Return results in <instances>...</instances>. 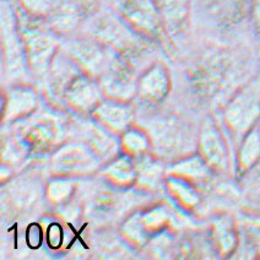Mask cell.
<instances>
[{"instance_id": "1", "label": "cell", "mask_w": 260, "mask_h": 260, "mask_svg": "<svg viewBox=\"0 0 260 260\" xmlns=\"http://www.w3.org/2000/svg\"><path fill=\"white\" fill-rule=\"evenodd\" d=\"M14 138L31 153L53 152L67 140L69 120L61 112L38 108L31 116L13 124Z\"/></svg>"}, {"instance_id": "2", "label": "cell", "mask_w": 260, "mask_h": 260, "mask_svg": "<svg viewBox=\"0 0 260 260\" xmlns=\"http://www.w3.org/2000/svg\"><path fill=\"white\" fill-rule=\"evenodd\" d=\"M25 14V19L19 17V23L26 63L34 75L43 76L60 49L58 34L43 19Z\"/></svg>"}, {"instance_id": "3", "label": "cell", "mask_w": 260, "mask_h": 260, "mask_svg": "<svg viewBox=\"0 0 260 260\" xmlns=\"http://www.w3.org/2000/svg\"><path fill=\"white\" fill-rule=\"evenodd\" d=\"M223 123L236 143L260 123V75L250 80L223 109Z\"/></svg>"}, {"instance_id": "4", "label": "cell", "mask_w": 260, "mask_h": 260, "mask_svg": "<svg viewBox=\"0 0 260 260\" xmlns=\"http://www.w3.org/2000/svg\"><path fill=\"white\" fill-rule=\"evenodd\" d=\"M102 161L86 143L72 139L65 140L51 153L49 172L51 176L82 178L99 173Z\"/></svg>"}, {"instance_id": "5", "label": "cell", "mask_w": 260, "mask_h": 260, "mask_svg": "<svg viewBox=\"0 0 260 260\" xmlns=\"http://www.w3.org/2000/svg\"><path fill=\"white\" fill-rule=\"evenodd\" d=\"M120 19L139 36L156 40L165 29L156 0H118Z\"/></svg>"}, {"instance_id": "6", "label": "cell", "mask_w": 260, "mask_h": 260, "mask_svg": "<svg viewBox=\"0 0 260 260\" xmlns=\"http://www.w3.org/2000/svg\"><path fill=\"white\" fill-rule=\"evenodd\" d=\"M2 42L4 65L9 75L21 78L28 68L23 51L19 16L7 0H3L2 5Z\"/></svg>"}, {"instance_id": "7", "label": "cell", "mask_w": 260, "mask_h": 260, "mask_svg": "<svg viewBox=\"0 0 260 260\" xmlns=\"http://www.w3.org/2000/svg\"><path fill=\"white\" fill-rule=\"evenodd\" d=\"M170 220V212L164 206L138 211L123 223V237L132 246L140 248L166 231Z\"/></svg>"}, {"instance_id": "8", "label": "cell", "mask_w": 260, "mask_h": 260, "mask_svg": "<svg viewBox=\"0 0 260 260\" xmlns=\"http://www.w3.org/2000/svg\"><path fill=\"white\" fill-rule=\"evenodd\" d=\"M197 152L214 173H227L231 166L229 146L218 125L212 120L204 123L198 135Z\"/></svg>"}, {"instance_id": "9", "label": "cell", "mask_w": 260, "mask_h": 260, "mask_svg": "<svg viewBox=\"0 0 260 260\" xmlns=\"http://www.w3.org/2000/svg\"><path fill=\"white\" fill-rule=\"evenodd\" d=\"M99 80L106 99L130 102L138 94L139 75L123 59L114 58Z\"/></svg>"}, {"instance_id": "10", "label": "cell", "mask_w": 260, "mask_h": 260, "mask_svg": "<svg viewBox=\"0 0 260 260\" xmlns=\"http://www.w3.org/2000/svg\"><path fill=\"white\" fill-rule=\"evenodd\" d=\"M64 51L78 63L84 73L99 79L114 60L107 47L94 38H78L65 46Z\"/></svg>"}, {"instance_id": "11", "label": "cell", "mask_w": 260, "mask_h": 260, "mask_svg": "<svg viewBox=\"0 0 260 260\" xmlns=\"http://www.w3.org/2000/svg\"><path fill=\"white\" fill-rule=\"evenodd\" d=\"M105 99L100 80L86 73H81L65 91L63 103L73 113L90 117L93 109Z\"/></svg>"}, {"instance_id": "12", "label": "cell", "mask_w": 260, "mask_h": 260, "mask_svg": "<svg viewBox=\"0 0 260 260\" xmlns=\"http://www.w3.org/2000/svg\"><path fill=\"white\" fill-rule=\"evenodd\" d=\"M69 130L80 133L74 139L86 143L103 165L120 153L119 138L94 122L91 117L88 120L78 119L75 122H69Z\"/></svg>"}, {"instance_id": "13", "label": "cell", "mask_w": 260, "mask_h": 260, "mask_svg": "<svg viewBox=\"0 0 260 260\" xmlns=\"http://www.w3.org/2000/svg\"><path fill=\"white\" fill-rule=\"evenodd\" d=\"M90 117L109 133L119 138L125 130L134 125L135 111L130 102L105 99L93 109Z\"/></svg>"}, {"instance_id": "14", "label": "cell", "mask_w": 260, "mask_h": 260, "mask_svg": "<svg viewBox=\"0 0 260 260\" xmlns=\"http://www.w3.org/2000/svg\"><path fill=\"white\" fill-rule=\"evenodd\" d=\"M172 87L170 70L162 63H153L139 75L138 96L147 105H158L166 100Z\"/></svg>"}, {"instance_id": "15", "label": "cell", "mask_w": 260, "mask_h": 260, "mask_svg": "<svg viewBox=\"0 0 260 260\" xmlns=\"http://www.w3.org/2000/svg\"><path fill=\"white\" fill-rule=\"evenodd\" d=\"M40 107V97L36 91L25 84H16L5 93L2 119L5 124H14L31 116Z\"/></svg>"}, {"instance_id": "16", "label": "cell", "mask_w": 260, "mask_h": 260, "mask_svg": "<svg viewBox=\"0 0 260 260\" xmlns=\"http://www.w3.org/2000/svg\"><path fill=\"white\" fill-rule=\"evenodd\" d=\"M135 35H138L137 32L133 31L123 20L120 22L113 17H105L94 26L92 38L111 51L128 53L134 51L137 46Z\"/></svg>"}, {"instance_id": "17", "label": "cell", "mask_w": 260, "mask_h": 260, "mask_svg": "<svg viewBox=\"0 0 260 260\" xmlns=\"http://www.w3.org/2000/svg\"><path fill=\"white\" fill-rule=\"evenodd\" d=\"M209 237L220 258H230L241 246L239 226L229 215H220L212 220Z\"/></svg>"}, {"instance_id": "18", "label": "cell", "mask_w": 260, "mask_h": 260, "mask_svg": "<svg viewBox=\"0 0 260 260\" xmlns=\"http://www.w3.org/2000/svg\"><path fill=\"white\" fill-rule=\"evenodd\" d=\"M81 73L84 72L78 63L64 49H59L48 70L49 91L53 97L60 100L63 103L65 91Z\"/></svg>"}, {"instance_id": "19", "label": "cell", "mask_w": 260, "mask_h": 260, "mask_svg": "<svg viewBox=\"0 0 260 260\" xmlns=\"http://www.w3.org/2000/svg\"><path fill=\"white\" fill-rule=\"evenodd\" d=\"M100 176L109 187L114 189H126L137 185L138 171L135 158L119 153L100 170Z\"/></svg>"}, {"instance_id": "20", "label": "cell", "mask_w": 260, "mask_h": 260, "mask_svg": "<svg viewBox=\"0 0 260 260\" xmlns=\"http://www.w3.org/2000/svg\"><path fill=\"white\" fill-rule=\"evenodd\" d=\"M214 172L198 152L190 153L167 166V176L181 178L194 185L206 184Z\"/></svg>"}, {"instance_id": "21", "label": "cell", "mask_w": 260, "mask_h": 260, "mask_svg": "<svg viewBox=\"0 0 260 260\" xmlns=\"http://www.w3.org/2000/svg\"><path fill=\"white\" fill-rule=\"evenodd\" d=\"M135 162H137L138 171L135 187L143 191H155L159 184H164L167 176V166L157 156L152 155L151 152L145 153L140 157L135 158Z\"/></svg>"}, {"instance_id": "22", "label": "cell", "mask_w": 260, "mask_h": 260, "mask_svg": "<svg viewBox=\"0 0 260 260\" xmlns=\"http://www.w3.org/2000/svg\"><path fill=\"white\" fill-rule=\"evenodd\" d=\"M260 164V125L247 133L237 144L235 158L236 176L239 179Z\"/></svg>"}, {"instance_id": "23", "label": "cell", "mask_w": 260, "mask_h": 260, "mask_svg": "<svg viewBox=\"0 0 260 260\" xmlns=\"http://www.w3.org/2000/svg\"><path fill=\"white\" fill-rule=\"evenodd\" d=\"M168 197L183 211H194L202 203V195L198 190L197 185L191 184L181 178L166 176L164 181Z\"/></svg>"}, {"instance_id": "24", "label": "cell", "mask_w": 260, "mask_h": 260, "mask_svg": "<svg viewBox=\"0 0 260 260\" xmlns=\"http://www.w3.org/2000/svg\"><path fill=\"white\" fill-rule=\"evenodd\" d=\"M167 31L176 34L184 28L189 17V0H156Z\"/></svg>"}, {"instance_id": "25", "label": "cell", "mask_w": 260, "mask_h": 260, "mask_svg": "<svg viewBox=\"0 0 260 260\" xmlns=\"http://www.w3.org/2000/svg\"><path fill=\"white\" fill-rule=\"evenodd\" d=\"M120 153L138 158L151 150V138L146 130L132 125L119 137Z\"/></svg>"}, {"instance_id": "26", "label": "cell", "mask_w": 260, "mask_h": 260, "mask_svg": "<svg viewBox=\"0 0 260 260\" xmlns=\"http://www.w3.org/2000/svg\"><path fill=\"white\" fill-rule=\"evenodd\" d=\"M75 190L76 183L74 178L52 176V179H49L44 188V195L51 205L61 208L70 203L75 194Z\"/></svg>"}, {"instance_id": "27", "label": "cell", "mask_w": 260, "mask_h": 260, "mask_svg": "<svg viewBox=\"0 0 260 260\" xmlns=\"http://www.w3.org/2000/svg\"><path fill=\"white\" fill-rule=\"evenodd\" d=\"M242 182V195L247 208L252 214H260V164L239 178Z\"/></svg>"}, {"instance_id": "28", "label": "cell", "mask_w": 260, "mask_h": 260, "mask_svg": "<svg viewBox=\"0 0 260 260\" xmlns=\"http://www.w3.org/2000/svg\"><path fill=\"white\" fill-rule=\"evenodd\" d=\"M241 238L246 241L250 252L260 255V214H250L239 226Z\"/></svg>"}, {"instance_id": "29", "label": "cell", "mask_w": 260, "mask_h": 260, "mask_svg": "<svg viewBox=\"0 0 260 260\" xmlns=\"http://www.w3.org/2000/svg\"><path fill=\"white\" fill-rule=\"evenodd\" d=\"M63 242V231L58 223L52 224L48 232V244L52 248H59Z\"/></svg>"}, {"instance_id": "30", "label": "cell", "mask_w": 260, "mask_h": 260, "mask_svg": "<svg viewBox=\"0 0 260 260\" xmlns=\"http://www.w3.org/2000/svg\"><path fill=\"white\" fill-rule=\"evenodd\" d=\"M259 125H260V123H259Z\"/></svg>"}]
</instances>
